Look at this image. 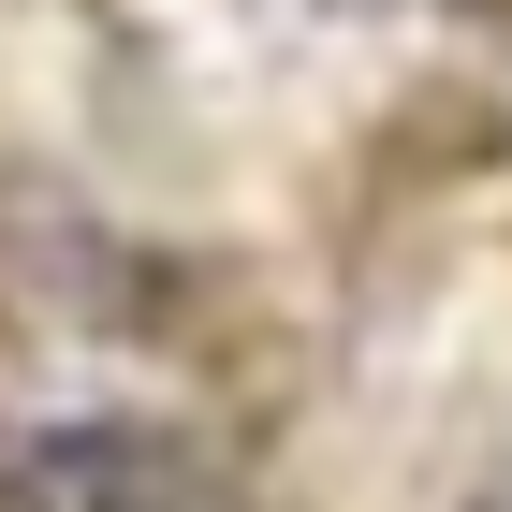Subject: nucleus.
I'll return each instance as SVG.
<instances>
[{
    "label": "nucleus",
    "instance_id": "1",
    "mask_svg": "<svg viewBox=\"0 0 512 512\" xmlns=\"http://www.w3.org/2000/svg\"><path fill=\"white\" fill-rule=\"evenodd\" d=\"M191 439L161 410H30L0 439V512H191Z\"/></svg>",
    "mask_w": 512,
    "mask_h": 512
}]
</instances>
